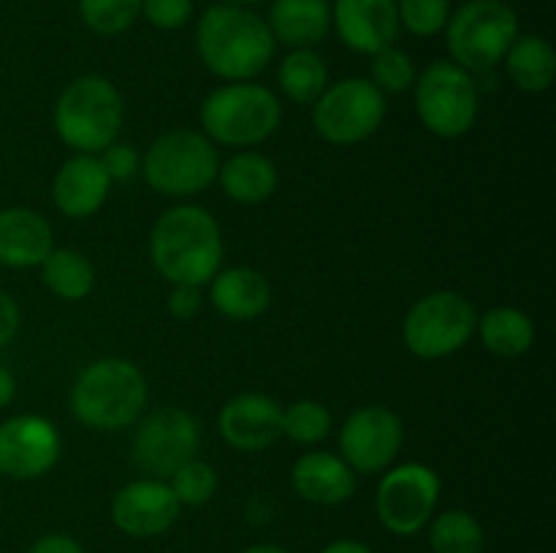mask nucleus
Masks as SVG:
<instances>
[{
  "mask_svg": "<svg viewBox=\"0 0 556 553\" xmlns=\"http://www.w3.org/2000/svg\"><path fill=\"white\" fill-rule=\"evenodd\" d=\"M416 112L424 128L440 139L470 133L478 119V81L454 60H434L416 76Z\"/></svg>",
  "mask_w": 556,
  "mask_h": 553,
  "instance_id": "nucleus-8",
  "label": "nucleus"
},
{
  "mask_svg": "<svg viewBox=\"0 0 556 553\" xmlns=\"http://www.w3.org/2000/svg\"><path fill=\"white\" fill-rule=\"evenodd\" d=\"M79 14L98 36H119L141 16V0H79Z\"/></svg>",
  "mask_w": 556,
  "mask_h": 553,
  "instance_id": "nucleus-30",
  "label": "nucleus"
},
{
  "mask_svg": "<svg viewBox=\"0 0 556 553\" xmlns=\"http://www.w3.org/2000/svg\"><path fill=\"white\" fill-rule=\"evenodd\" d=\"M275 43L266 20L244 5H210L195 27L201 63L226 81H250L258 76L275 57Z\"/></svg>",
  "mask_w": 556,
  "mask_h": 553,
  "instance_id": "nucleus-2",
  "label": "nucleus"
},
{
  "mask_svg": "<svg viewBox=\"0 0 556 553\" xmlns=\"http://www.w3.org/2000/svg\"><path fill=\"white\" fill-rule=\"evenodd\" d=\"M320 553H372V548H367L358 540H334L329 542Z\"/></svg>",
  "mask_w": 556,
  "mask_h": 553,
  "instance_id": "nucleus-40",
  "label": "nucleus"
},
{
  "mask_svg": "<svg viewBox=\"0 0 556 553\" xmlns=\"http://www.w3.org/2000/svg\"><path fill=\"white\" fill-rule=\"evenodd\" d=\"M510 81L525 92H546L556 76V52L541 36H516L503 57Z\"/></svg>",
  "mask_w": 556,
  "mask_h": 553,
  "instance_id": "nucleus-24",
  "label": "nucleus"
},
{
  "mask_svg": "<svg viewBox=\"0 0 556 553\" xmlns=\"http://www.w3.org/2000/svg\"><path fill=\"white\" fill-rule=\"evenodd\" d=\"M201 133L212 144L248 146L269 139L282 119V103L269 87L255 81H228L217 87L201 103Z\"/></svg>",
  "mask_w": 556,
  "mask_h": 553,
  "instance_id": "nucleus-5",
  "label": "nucleus"
},
{
  "mask_svg": "<svg viewBox=\"0 0 556 553\" xmlns=\"http://www.w3.org/2000/svg\"><path fill=\"white\" fill-rule=\"evenodd\" d=\"M123 95L101 74H87L71 81L54 103V130L79 155H101L114 144L123 128Z\"/></svg>",
  "mask_w": 556,
  "mask_h": 553,
  "instance_id": "nucleus-4",
  "label": "nucleus"
},
{
  "mask_svg": "<svg viewBox=\"0 0 556 553\" xmlns=\"http://www.w3.org/2000/svg\"><path fill=\"white\" fill-rule=\"evenodd\" d=\"M101 163L103 168H106L112 182H125V179H130L136 171H139L141 157L130 144H119V141H114V144H109L106 150L101 152Z\"/></svg>",
  "mask_w": 556,
  "mask_h": 553,
  "instance_id": "nucleus-35",
  "label": "nucleus"
},
{
  "mask_svg": "<svg viewBox=\"0 0 556 553\" xmlns=\"http://www.w3.org/2000/svg\"><path fill=\"white\" fill-rule=\"evenodd\" d=\"M201 445L199 423L182 407H161L144 415L134 437V461L152 477H172Z\"/></svg>",
  "mask_w": 556,
  "mask_h": 553,
  "instance_id": "nucleus-12",
  "label": "nucleus"
},
{
  "mask_svg": "<svg viewBox=\"0 0 556 553\" xmlns=\"http://www.w3.org/2000/svg\"><path fill=\"white\" fill-rule=\"evenodd\" d=\"M483 347L497 358H519L535 345V325L530 314L516 307H494L476 323Z\"/></svg>",
  "mask_w": 556,
  "mask_h": 553,
  "instance_id": "nucleus-25",
  "label": "nucleus"
},
{
  "mask_svg": "<svg viewBox=\"0 0 556 553\" xmlns=\"http://www.w3.org/2000/svg\"><path fill=\"white\" fill-rule=\"evenodd\" d=\"M210 282V301L223 318L253 320L269 309V280L250 266H231V269L217 271Z\"/></svg>",
  "mask_w": 556,
  "mask_h": 553,
  "instance_id": "nucleus-21",
  "label": "nucleus"
},
{
  "mask_svg": "<svg viewBox=\"0 0 556 553\" xmlns=\"http://www.w3.org/2000/svg\"><path fill=\"white\" fill-rule=\"evenodd\" d=\"M60 459V434L43 415H14L0 423V475L14 480L43 477Z\"/></svg>",
  "mask_w": 556,
  "mask_h": 553,
  "instance_id": "nucleus-14",
  "label": "nucleus"
},
{
  "mask_svg": "<svg viewBox=\"0 0 556 553\" xmlns=\"http://www.w3.org/2000/svg\"><path fill=\"white\" fill-rule=\"evenodd\" d=\"M168 312L177 320H193L201 312V287L174 285L172 296H168Z\"/></svg>",
  "mask_w": 556,
  "mask_h": 553,
  "instance_id": "nucleus-36",
  "label": "nucleus"
},
{
  "mask_svg": "<svg viewBox=\"0 0 556 553\" xmlns=\"http://www.w3.org/2000/svg\"><path fill=\"white\" fill-rule=\"evenodd\" d=\"M217 432L242 453H258L282 437V407L266 394H239L223 404Z\"/></svg>",
  "mask_w": 556,
  "mask_h": 553,
  "instance_id": "nucleus-16",
  "label": "nucleus"
},
{
  "mask_svg": "<svg viewBox=\"0 0 556 553\" xmlns=\"http://www.w3.org/2000/svg\"><path fill=\"white\" fill-rule=\"evenodd\" d=\"M150 255L157 274L172 285H206L223 263L220 226L201 206H174L152 226Z\"/></svg>",
  "mask_w": 556,
  "mask_h": 553,
  "instance_id": "nucleus-1",
  "label": "nucleus"
},
{
  "mask_svg": "<svg viewBox=\"0 0 556 553\" xmlns=\"http://www.w3.org/2000/svg\"><path fill=\"white\" fill-rule=\"evenodd\" d=\"M331 432V412L320 401L302 399L282 410V437L299 445L324 442Z\"/></svg>",
  "mask_w": 556,
  "mask_h": 553,
  "instance_id": "nucleus-29",
  "label": "nucleus"
},
{
  "mask_svg": "<svg viewBox=\"0 0 556 553\" xmlns=\"http://www.w3.org/2000/svg\"><path fill=\"white\" fill-rule=\"evenodd\" d=\"M41 276L49 291L63 301H79L87 298L96 287V266L85 253L71 247H54L43 258Z\"/></svg>",
  "mask_w": 556,
  "mask_h": 553,
  "instance_id": "nucleus-26",
  "label": "nucleus"
},
{
  "mask_svg": "<svg viewBox=\"0 0 556 553\" xmlns=\"http://www.w3.org/2000/svg\"><path fill=\"white\" fill-rule=\"evenodd\" d=\"M277 81L293 103H315L329 87V68L313 49H293L277 68Z\"/></svg>",
  "mask_w": 556,
  "mask_h": 553,
  "instance_id": "nucleus-27",
  "label": "nucleus"
},
{
  "mask_svg": "<svg viewBox=\"0 0 556 553\" xmlns=\"http://www.w3.org/2000/svg\"><path fill=\"white\" fill-rule=\"evenodd\" d=\"M14 396H16L14 374H11L9 369H5L3 363H0V410L11 404V401H14Z\"/></svg>",
  "mask_w": 556,
  "mask_h": 553,
  "instance_id": "nucleus-39",
  "label": "nucleus"
},
{
  "mask_svg": "<svg viewBox=\"0 0 556 553\" xmlns=\"http://www.w3.org/2000/svg\"><path fill=\"white\" fill-rule=\"evenodd\" d=\"M291 486L304 502L331 507L348 502L356 493V472L340 455L313 450L293 464Z\"/></svg>",
  "mask_w": 556,
  "mask_h": 553,
  "instance_id": "nucleus-20",
  "label": "nucleus"
},
{
  "mask_svg": "<svg viewBox=\"0 0 556 553\" xmlns=\"http://www.w3.org/2000/svg\"><path fill=\"white\" fill-rule=\"evenodd\" d=\"M223 3H233V5H244V3H255V0H223Z\"/></svg>",
  "mask_w": 556,
  "mask_h": 553,
  "instance_id": "nucleus-42",
  "label": "nucleus"
},
{
  "mask_svg": "<svg viewBox=\"0 0 556 553\" xmlns=\"http://www.w3.org/2000/svg\"><path fill=\"white\" fill-rule=\"evenodd\" d=\"M516 36L519 16L505 0H467L445 25L451 60L470 74H489L497 68Z\"/></svg>",
  "mask_w": 556,
  "mask_h": 553,
  "instance_id": "nucleus-6",
  "label": "nucleus"
},
{
  "mask_svg": "<svg viewBox=\"0 0 556 553\" xmlns=\"http://www.w3.org/2000/svg\"><path fill=\"white\" fill-rule=\"evenodd\" d=\"M331 25L348 49L358 54H375L394 47L400 36L396 0H334Z\"/></svg>",
  "mask_w": 556,
  "mask_h": 553,
  "instance_id": "nucleus-17",
  "label": "nucleus"
},
{
  "mask_svg": "<svg viewBox=\"0 0 556 553\" xmlns=\"http://www.w3.org/2000/svg\"><path fill=\"white\" fill-rule=\"evenodd\" d=\"M266 25L275 41L291 49H313L329 33L331 5L329 0H275Z\"/></svg>",
  "mask_w": 556,
  "mask_h": 553,
  "instance_id": "nucleus-22",
  "label": "nucleus"
},
{
  "mask_svg": "<svg viewBox=\"0 0 556 553\" xmlns=\"http://www.w3.org/2000/svg\"><path fill=\"white\" fill-rule=\"evenodd\" d=\"M242 553H288V551H286V548H280V545H271V542H258V545L244 548Z\"/></svg>",
  "mask_w": 556,
  "mask_h": 553,
  "instance_id": "nucleus-41",
  "label": "nucleus"
},
{
  "mask_svg": "<svg viewBox=\"0 0 556 553\" xmlns=\"http://www.w3.org/2000/svg\"><path fill=\"white\" fill-rule=\"evenodd\" d=\"M109 190H112V179H109L101 157L76 152L54 173L52 201L65 217L85 220L106 204Z\"/></svg>",
  "mask_w": 556,
  "mask_h": 553,
  "instance_id": "nucleus-18",
  "label": "nucleus"
},
{
  "mask_svg": "<svg viewBox=\"0 0 556 553\" xmlns=\"http://www.w3.org/2000/svg\"><path fill=\"white\" fill-rule=\"evenodd\" d=\"M54 249L52 226L43 215L27 206L0 211V266L33 269Z\"/></svg>",
  "mask_w": 556,
  "mask_h": 553,
  "instance_id": "nucleus-19",
  "label": "nucleus"
},
{
  "mask_svg": "<svg viewBox=\"0 0 556 553\" xmlns=\"http://www.w3.org/2000/svg\"><path fill=\"white\" fill-rule=\"evenodd\" d=\"M182 504L161 477H141L112 499V524L128 537H157L174 526Z\"/></svg>",
  "mask_w": 556,
  "mask_h": 553,
  "instance_id": "nucleus-15",
  "label": "nucleus"
},
{
  "mask_svg": "<svg viewBox=\"0 0 556 553\" xmlns=\"http://www.w3.org/2000/svg\"><path fill=\"white\" fill-rule=\"evenodd\" d=\"M20 331V307L5 291H0V347L9 345Z\"/></svg>",
  "mask_w": 556,
  "mask_h": 553,
  "instance_id": "nucleus-37",
  "label": "nucleus"
},
{
  "mask_svg": "<svg viewBox=\"0 0 556 553\" xmlns=\"http://www.w3.org/2000/svg\"><path fill=\"white\" fill-rule=\"evenodd\" d=\"M440 502V477L432 466L407 461L389 466L375 493L378 520L396 537L418 535Z\"/></svg>",
  "mask_w": 556,
  "mask_h": 553,
  "instance_id": "nucleus-11",
  "label": "nucleus"
},
{
  "mask_svg": "<svg viewBox=\"0 0 556 553\" xmlns=\"http://www.w3.org/2000/svg\"><path fill=\"white\" fill-rule=\"evenodd\" d=\"M168 486H172L174 497H177L179 504L201 507V504H206L212 497H215L217 472L212 470L206 461L190 459L188 464H182L172 477H168Z\"/></svg>",
  "mask_w": 556,
  "mask_h": 553,
  "instance_id": "nucleus-32",
  "label": "nucleus"
},
{
  "mask_svg": "<svg viewBox=\"0 0 556 553\" xmlns=\"http://www.w3.org/2000/svg\"><path fill=\"white\" fill-rule=\"evenodd\" d=\"M27 553H85V548L68 535H47L36 542Z\"/></svg>",
  "mask_w": 556,
  "mask_h": 553,
  "instance_id": "nucleus-38",
  "label": "nucleus"
},
{
  "mask_svg": "<svg viewBox=\"0 0 556 553\" xmlns=\"http://www.w3.org/2000/svg\"><path fill=\"white\" fill-rule=\"evenodd\" d=\"M220 157L201 130L174 128L157 136L144 155V179L155 193L190 198L217 179Z\"/></svg>",
  "mask_w": 556,
  "mask_h": 553,
  "instance_id": "nucleus-7",
  "label": "nucleus"
},
{
  "mask_svg": "<svg viewBox=\"0 0 556 553\" xmlns=\"http://www.w3.org/2000/svg\"><path fill=\"white\" fill-rule=\"evenodd\" d=\"M400 27L418 38H432L445 30L451 16V0H396Z\"/></svg>",
  "mask_w": 556,
  "mask_h": 553,
  "instance_id": "nucleus-33",
  "label": "nucleus"
},
{
  "mask_svg": "<svg viewBox=\"0 0 556 553\" xmlns=\"http://www.w3.org/2000/svg\"><path fill=\"white\" fill-rule=\"evenodd\" d=\"M478 314L456 291H434L418 298L402 325V339L413 356L424 361L454 356L476 334Z\"/></svg>",
  "mask_w": 556,
  "mask_h": 553,
  "instance_id": "nucleus-9",
  "label": "nucleus"
},
{
  "mask_svg": "<svg viewBox=\"0 0 556 553\" xmlns=\"http://www.w3.org/2000/svg\"><path fill=\"white\" fill-rule=\"evenodd\" d=\"M141 14L157 30H179L193 16V0H141Z\"/></svg>",
  "mask_w": 556,
  "mask_h": 553,
  "instance_id": "nucleus-34",
  "label": "nucleus"
},
{
  "mask_svg": "<svg viewBox=\"0 0 556 553\" xmlns=\"http://www.w3.org/2000/svg\"><path fill=\"white\" fill-rule=\"evenodd\" d=\"M147 404V380L125 358H101L76 377L71 388V412L87 428L117 432L134 426Z\"/></svg>",
  "mask_w": 556,
  "mask_h": 553,
  "instance_id": "nucleus-3",
  "label": "nucleus"
},
{
  "mask_svg": "<svg viewBox=\"0 0 556 553\" xmlns=\"http://www.w3.org/2000/svg\"><path fill=\"white\" fill-rule=\"evenodd\" d=\"M223 193L237 204H264L277 190V166L255 150H239L217 168Z\"/></svg>",
  "mask_w": 556,
  "mask_h": 553,
  "instance_id": "nucleus-23",
  "label": "nucleus"
},
{
  "mask_svg": "<svg viewBox=\"0 0 556 553\" xmlns=\"http://www.w3.org/2000/svg\"><path fill=\"white\" fill-rule=\"evenodd\" d=\"M405 426L394 410L380 404L358 407L340 428V459L356 475L386 472L400 455Z\"/></svg>",
  "mask_w": 556,
  "mask_h": 553,
  "instance_id": "nucleus-13",
  "label": "nucleus"
},
{
  "mask_svg": "<svg viewBox=\"0 0 556 553\" xmlns=\"http://www.w3.org/2000/svg\"><path fill=\"white\" fill-rule=\"evenodd\" d=\"M386 95L369 79H342L313 103V125L334 146L362 144L383 125Z\"/></svg>",
  "mask_w": 556,
  "mask_h": 553,
  "instance_id": "nucleus-10",
  "label": "nucleus"
},
{
  "mask_svg": "<svg viewBox=\"0 0 556 553\" xmlns=\"http://www.w3.org/2000/svg\"><path fill=\"white\" fill-rule=\"evenodd\" d=\"M369 74H372V85L380 92H389V95H400L407 92L416 85V65H413L410 54L402 52L396 47H386L380 52L372 54V65H369Z\"/></svg>",
  "mask_w": 556,
  "mask_h": 553,
  "instance_id": "nucleus-31",
  "label": "nucleus"
},
{
  "mask_svg": "<svg viewBox=\"0 0 556 553\" xmlns=\"http://www.w3.org/2000/svg\"><path fill=\"white\" fill-rule=\"evenodd\" d=\"M429 545L434 553H483L486 537L476 515L467 510H445L429 526Z\"/></svg>",
  "mask_w": 556,
  "mask_h": 553,
  "instance_id": "nucleus-28",
  "label": "nucleus"
}]
</instances>
